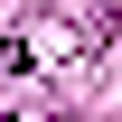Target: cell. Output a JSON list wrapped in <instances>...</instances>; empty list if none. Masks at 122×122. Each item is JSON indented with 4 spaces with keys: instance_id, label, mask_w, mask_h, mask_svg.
<instances>
[{
    "instance_id": "cell-1",
    "label": "cell",
    "mask_w": 122,
    "mask_h": 122,
    "mask_svg": "<svg viewBox=\"0 0 122 122\" xmlns=\"http://www.w3.org/2000/svg\"><path fill=\"white\" fill-rule=\"evenodd\" d=\"M38 19H47L66 47H75V56H85V47H103V28H113V0H47Z\"/></svg>"
},
{
    "instance_id": "cell-2",
    "label": "cell",
    "mask_w": 122,
    "mask_h": 122,
    "mask_svg": "<svg viewBox=\"0 0 122 122\" xmlns=\"http://www.w3.org/2000/svg\"><path fill=\"white\" fill-rule=\"evenodd\" d=\"M0 122H10V113H0Z\"/></svg>"
}]
</instances>
